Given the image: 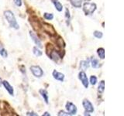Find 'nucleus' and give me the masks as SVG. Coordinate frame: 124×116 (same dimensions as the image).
I'll return each mask as SVG.
<instances>
[{
	"mask_svg": "<svg viewBox=\"0 0 124 116\" xmlns=\"http://www.w3.org/2000/svg\"><path fill=\"white\" fill-rule=\"evenodd\" d=\"M4 15H5L6 19L7 20L8 23H9L12 28H13L15 29H19V26L18 24L16 19L15 15L13 12L10 10H6L4 12Z\"/></svg>",
	"mask_w": 124,
	"mask_h": 116,
	"instance_id": "nucleus-1",
	"label": "nucleus"
},
{
	"mask_svg": "<svg viewBox=\"0 0 124 116\" xmlns=\"http://www.w3.org/2000/svg\"><path fill=\"white\" fill-rule=\"evenodd\" d=\"M97 6L95 3L93 2H85L83 5V11L86 15H90L94 13V12L96 10Z\"/></svg>",
	"mask_w": 124,
	"mask_h": 116,
	"instance_id": "nucleus-2",
	"label": "nucleus"
},
{
	"mask_svg": "<svg viewBox=\"0 0 124 116\" xmlns=\"http://www.w3.org/2000/svg\"><path fill=\"white\" fill-rule=\"evenodd\" d=\"M30 71L32 72L33 75L35 77H37V78H40V77L44 76V71H43L42 68L40 67V66H37V65L31 66Z\"/></svg>",
	"mask_w": 124,
	"mask_h": 116,
	"instance_id": "nucleus-3",
	"label": "nucleus"
},
{
	"mask_svg": "<svg viewBox=\"0 0 124 116\" xmlns=\"http://www.w3.org/2000/svg\"><path fill=\"white\" fill-rule=\"evenodd\" d=\"M41 26L44 32L46 33L49 34L50 36H54V35H56V30L54 28V26L52 25H50L49 23H46V22H43Z\"/></svg>",
	"mask_w": 124,
	"mask_h": 116,
	"instance_id": "nucleus-4",
	"label": "nucleus"
},
{
	"mask_svg": "<svg viewBox=\"0 0 124 116\" xmlns=\"http://www.w3.org/2000/svg\"><path fill=\"white\" fill-rule=\"evenodd\" d=\"M65 108H66V110H67V112L68 113L69 115H75L77 114L78 108L75 104H74L71 102H68L66 103Z\"/></svg>",
	"mask_w": 124,
	"mask_h": 116,
	"instance_id": "nucleus-5",
	"label": "nucleus"
},
{
	"mask_svg": "<svg viewBox=\"0 0 124 116\" xmlns=\"http://www.w3.org/2000/svg\"><path fill=\"white\" fill-rule=\"evenodd\" d=\"M78 78L81 80V84H82L83 86L85 88H88L89 82H88V77H87L86 73H85V72L84 71H81L79 72Z\"/></svg>",
	"mask_w": 124,
	"mask_h": 116,
	"instance_id": "nucleus-6",
	"label": "nucleus"
},
{
	"mask_svg": "<svg viewBox=\"0 0 124 116\" xmlns=\"http://www.w3.org/2000/svg\"><path fill=\"white\" fill-rule=\"evenodd\" d=\"M82 105L84 107V109L85 110V112H88V113H92L95 111L94 107L92 102L88 99H84L82 102Z\"/></svg>",
	"mask_w": 124,
	"mask_h": 116,
	"instance_id": "nucleus-7",
	"label": "nucleus"
},
{
	"mask_svg": "<svg viewBox=\"0 0 124 116\" xmlns=\"http://www.w3.org/2000/svg\"><path fill=\"white\" fill-rule=\"evenodd\" d=\"M48 56L50 57V59L54 60V62H56V63H60V61L62 60V56L59 53V52H57L54 50H53L50 53Z\"/></svg>",
	"mask_w": 124,
	"mask_h": 116,
	"instance_id": "nucleus-8",
	"label": "nucleus"
},
{
	"mask_svg": "<svg viewBox=\"0 0 124 116\" xmlns=\"http://www.w3.org/2000/svg\"><path fill=\"white\" fill-rule=\"evenodd\" d=\"M30 36L31 39H32V40L34 42V44H36L38 47H40V48L43 47L41 40H40V38L37 36L36 33H35L34 32H33V31H30Z\"/></svg>",
	"mask_w": 124,
	"mask_h": 116,
	"instance_id": "nucleus-9",
	"label": "nucleus"
},
{
	"mask_svg": "<svg viewBox=\"0 0 124 116\" xmlns=\"http://www.w3.org/2000/svg\"><path fill=\"white\" fill-rule=\"evenodd\" d=\"M52 75H53V77L54 79L57 80H59V81H61V82H63L64 80V77H65L64 73L57 71H56V70H54V71H53Z\"/></svg>",
	"mask_w": 124,
	"mask_h": 116,
	"instance_id": "nucleus-10",
	"label": "nucleus"
},
{
	"mask_svg": "<svg viewBox=\"0 0 124 116\" xmlns=\"http://www.w3.org/2000/svg\"><path fill=\"white\" fill-rule=\"evenodd\" d=\"M2 85L4 86V87L6 88V90L8 91V93L11 95V96H13L14 95V90H13V86L8 82L7 80H3L2 81Z\"/></svg>",
	"mask_w": 124,
	"mask_h": 116,
	"instance_id": "nucleus-11",
	"label": "nucleus"
},
{
	"mask_svg": "<svg viewBox=\"0 0 124 116\" xmlns=\"http://www.w3.org/2000/svg\"><path fill=\"white\" fill-rule=\"evenodd\" d=\"M89 66H90V60L89 59L81 60L80 62V68L84 71H86V70L89 67Z\"/></svg>",
	"mask_w": 124,
	"mask_h": 116,
	"instance_id": "nucleus-12",
	"label": "nucleus"
},
{
	"mask_svg": "<svg viewBox=\"0 0 124 116\" xmlns=\"http://www.w3.org/2000/svg\"><path fill=\"white\" fill-rule=\"evenodd\" d=\"M39 92H40V95L42 96V98H44V102L46 104H48L49 103V95H48V92L46 90H45V89H40V91H39Z\"/></svg>",
	"mask_w": 124,
	"mask_h": 116,
	"instance_id": "nucleus-13",
	"label": "nucleus"
},
{
	"mask_svg": "<svg viewBox=\"0 0 124 116\" xmlns=\"http://www.w3.org/2000/svg\"><path fill=\"white\" fill-rule=\"evenodd\" d=\"M90 64L93 68H99L100 67L99 61L98 59H96L95 57H92L90 59Z\"/></svg>",
	"mask_w": 124,
	"mask_h": 116,
	"instance_id": "nucleus-14",
	"label": "nucleus"
},
{
	"mask_svg": "<svg viewBox=\"0 0 124 116\" xmlns=\"http://www.w3.org/2000/svg\"><path fill=\"white\" fill-rule=\"evenodd\" d=\"M51 2L58 12H62V10H63V6H62V4L59 2V0H51Z\"/></svg>",
	"mask_w": 124,
	"mask_h": 116,
	"instance_id": "nucleus-15",
	"label": "nucleus"
},
{
	"mask_svg": "<svg viewBox=\"0 0 124 116\" xmlns=\"http://www.w3.org/2000/svg\"><path fill=\"white\" fill-rule=\"evenodd\" d=\"M70 2L75 8H81L82 5V0H70Z\"/></svg>",
	"mask_w": 124,
	"mask_h": 116,
	"instance_id": "nucleus-16",
	"label": "nucleus"
},
{
	"mask_svg": "<svg viewBox=\"0 0 124 116\" xmlns=\"http://www.w3.org/2000/svg\"><path fill=\"white\" fill-rule=\"evenodd\" d=\"M104 90H105V81L102 80H101L100 82H99V87H98V93H99V94H102V93L104 92Z\"/></svg>",
	"mask_w": 124,
	"mask_h": 116,
	"instance_id": "nucleus-17",
	"label": "nucleus"
},
{
	"mask_svg": "<svg viewBox=\"0 0 124 116\" xmlns=\"http://www.w3.org/2000/svg\"><path fill=\"white\" fill-rule=\"evenodd\" d=\"M97 53H98V55L99 57V58L101 60H104L105 58V50L104 48L102 47H100L97 50Z\"/></svg>",
	"mask_w": 124,
	"mask_h": 116,
	"instance_id": "nucleus-18",
	"label": "nucleus"
},
{
	"mask_svg": "<svg viewBox=\"0 0 124 116\" xmlns=\"http://www.w3.org/2000/svg\"><path fill=\"white\" fill-rule=\"evenodd\" d=\"M33 53L34 55L36 57H37L42 56V54H43L42 51L37 47V46H34V47L33 48Z\"/></svg>",
	"mask_w": 124,
	"mask_h": 116,
	"instance_id": "nucleus-19",
	"label": "nucleus"
},
{
	"mask_svg": "<svg viewBox=\"0 0 124 116\" xmlns=\"http://www.w3.org/2000/svg\"><path fill=\"white\" fill-rule=\"evenodd\" d=\"M0 55H1L2 57L6 58L8 57V53L7 50L3 47L2 45H0Z\"/></svg>",
	"mask_w": 124,
	"mask_h": 116,
	"instance_id": "nucleus-20",
	"label": "nucleus"
},
{
	"mask_svg": "<svg viewBox=\"0 0 124 116\" xmlns=\"http://www.w3.org/2000/svg\"><path fill=\"white\" fill-rule=\"evenodd\" d=\"M56 44L58 46H60L61 48H64V46H65V44H64V42L63 40V39H62L61 37H58V39L56 41Z\"/></svg>",
	"mask_w": 124,
	"mask_h": 116,
	"instance_id": "nucleus-21",
	"label": "nucleus"
},
{
	"mask_svg": "<svg viewBox=\"0 0 124 116\" xmlns=\"http://www.w3.org/2000/svg\"><path fill=\"white\" fill-rule=\"evenodd\" d=\"M90 84H92V85H95L96 84H97V82H98V78H97V77L96 76H95V75H92L91 77H90Z\"/></svg>",
	"mask_w": 124,
	"mask_h": 116,
	"instance_id": "nucleus-22",
	"label": "nucleus"
},
{
	"mask_svg": "<svg viewBox=\"0 0 124 116\" xmlns=\"http://www.w3.org/2000/svg\"><path fill=\"white\" fill-rule=\"evenodd\" d=\"M44 18L46 20H52L54 19V14L53 13H44Z\"/></svg>",
	"mask_w": 124,
	"mask_h": 116,
	"instance_id": "nucleus-23",
	"label": "nucleus"
},
{
	"mask_svg": "<svg viewBox=\"0 0 124 116\" xmlns=\"http://www.w3.org/2000/svg\"><path fill=\"white\" fill-rule=\"evenodd\" d=\"M93 35H94V36L95 38H97V39H102V36H103V33L101 32V31H98V30L94 31Z\"/></svg>",
	"mask_w": 124,
	"mask_h": 116,
	"instance_id": "nucleus-24",
	"label": "nucleus"
},
{
	"mask_svg": "<svg viewBox=\"0 0 124 116\" xmlns=\"http://www.w3.org/2000/svg\"><path fill=\"white\" fill-rule=\"evenodd\" d=\"M65 18H66V21H67V24H68V22L71 19V15H70V12L68 9H66L65 10Z\"/></svg>",
	"mask_w": 124,
	"mask_h": 116,
	"instance_id": "nucleus-25",
	"label": "nucleus"
},
{
	"mask_svg": "<svg viewBox=\"0 0 124 116\" xmlns=\"http://www.w3.org/2000/svg\"><path fill=\"white\" fill-rule=\"evenodd\" d=\"M13 2L15 5L18 7H20L22 6V0H13Z\"/></svg>",
	"mask_w": 124,
	"mask_h": 116,
	"instance_id": "nucleus-26",
	"label": "nucleus"
},
{
	"mask_svg": "<svg viewBox=\"0 0 124 116\" xmlns=\"http://www.w3.org/2000/svg\"><path fill=\"white\" fill-rule=\"evenodd\" d=\"M58 116H61V115H69L68 112H65L64 111H60L59 112H58V114H57Z\"/></svg>",
	"mask_w": 124,
	"mask_h": 116,
	"instance_id": "nucleus-27",
	"label": "nucleus"
},
{
	"mask_svg": "<svg viewBox=\"0 0 124 116\" xmlns=\"http://www.w3.org/2000/svg\"><path fill=\"white\" fill-rule=\"evenodd\" d=\"M19 69H21L20 70V71L23 73H26V67H25V66H23V65H21V66H19Z\"/></svg>",
	"mask_w": 124,
	"mask_h": 116,
	"instance_id": "nucleus-28",
	"label": "nucleus"
},
{
	"mask_svg": "<svg viewBox=\"0 0 124 116\" xmlns=\"http://www.w3.org/2000/svg\"><path fill=\"white\" fill-rule=\"evenodd\" d=\"M26 115H34V116H37L38 115V114L37 113H34L33 111H28V112H26Z\"/></svg>",
	"mask_w": 124,
	"mask_h": 116,
	"instance_id": "nucleus-29",
	"label": "nucleus"
},
{
	"mask_svg": "<svg viewBox=\"0 0 124 116\" xmlns=\"http://www.w3.org/2000/svg\"><path fill=\"white\" fill-rule=\"evenodd\" d=\"M43 116H50V114L46 111V112H44V114H43Z\"/></svg>",
	"mask_w": 124,
	"mask_h": 116,
	"instance_id": "nucleus-30",
	"label": "nucleus"
},
{
	"mask_svg": "<svg viewBox=\"0 0 124 116\" xmlns=\"http://www.w3.org/2000/svg\"><path fill=\"white\" fill-rule=\"evenodd\" d=\"M2 84V79H1V77H0V87H1Z\"/></svg>",
	"mask_w": 124,
	"mask_h": 116,
	"instance_id": "nucleus-31",
	"label": "nucleus"
},
{
	"mask_svg": "<svg viewBox=\"0 0 124 116\" xmlns=\"http://www.w3.org/2000/svg\"><path fill=\"white\" fill-rule=\"evenodd\" d=\"M86 1H90V0H86Z\"/></svg>",
	"mask_w": 124,
	"mask_h": 116,
	"instance_id": "nucleus-32",
	"label": "nucleus"
}]
</instances>
